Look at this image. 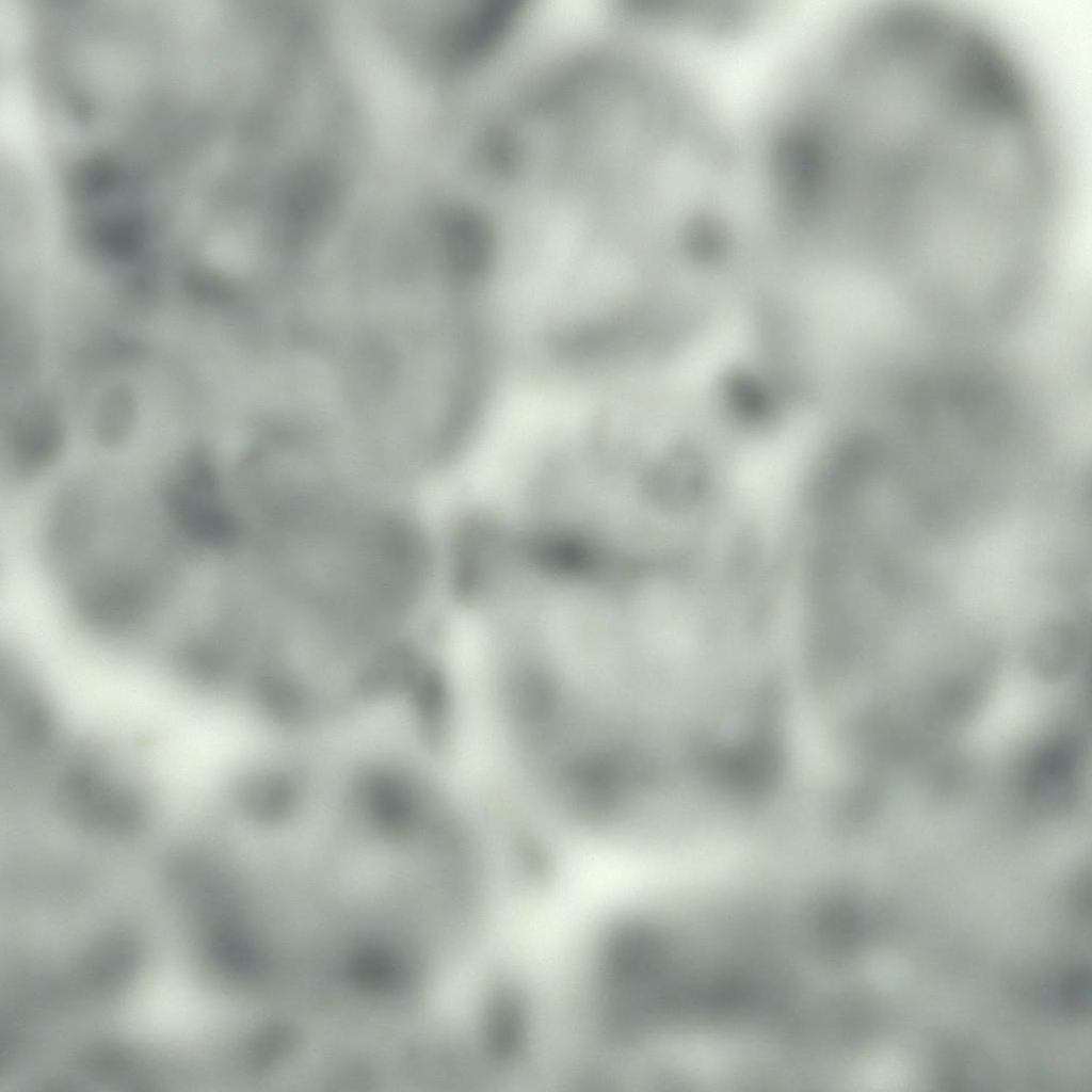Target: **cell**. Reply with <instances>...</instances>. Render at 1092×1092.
I'll list each match as a JSON object with an SVG mask.
<instances>
[{
  "mask_svg": "<svg viewBox=\"0 0 1092 1092\" xmlns=\"http://www.w3.org/2000/svg\"><path fill=\"white\" fill-rule=\"evenodd\" d=\"M165 520L177 539L199 553H224L237 546L240 520L228 501L211 457L193 450L174 465L161 488Z\"/></svg>",
  "mask_w": 1092,
  "mask_h": 1092,
  "instance_id": "1",
  "label": "cell"
}]
</instances>
